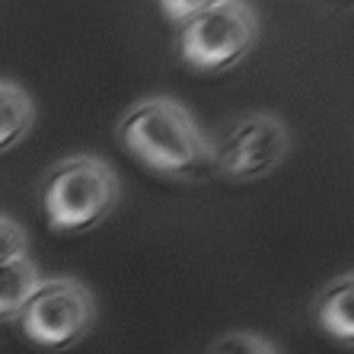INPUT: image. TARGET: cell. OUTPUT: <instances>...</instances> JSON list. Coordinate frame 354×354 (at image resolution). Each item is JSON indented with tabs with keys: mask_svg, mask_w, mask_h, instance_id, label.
Returning <instances> with one entry per match:
<instances>
[{
	"mask_svg": "<svg viewBox=\"0 0 354 354\" xmlns=\"http://www.w3.org/2000/svg\"><path fill=\"white\" fill-rule=\"evenodd\" d=\"M211 354H278V348L262 335H252V332H230L214 342Z\"/></svg>",
	"mask_w": 354,
	"mask_h": 354,
	"instance_id": "obj_9",
	"label": "cell"
},
{
	"mask_svg": "<svg viewBox=\"0 0 354 354\" xmlns=\"http://www.w3.org/2000/svg\"><path fill=\"white\" fill-rule=\"evenodd\" d=\"M313 319L342 345H354V272L335 278L313 300Z\"/></svg>",
	"mask_w": 354,
	"mask_h": 354,
	"instance_id": "obj_6",
	"label": "cell"
},
{
	"mask_svg": "<svg viewBox=\"0 0 354 354\" xmlns=\"http://www.w3.org/2000/svg\"><path fill=\"white\" fill-rule=\"evenodd\" d=\"M23 332L41 351H67L90 335L96 297L77 278H45L17 316Z\"/></svg>",
	"mask_w": 354,
	"mask_h": 354,
	"instance_id": "obj_3",
	"label": "cell"
},
{
	"mask_svg": "<svg viewBox=\"0 0 354 354\" xmlns=\"http://www.w3.org/2000/svg\"><path fill=\"white\" fill-rule=\"evenodd\" d=\"M290 153V131L272 112H246L211 144L214 173L230 182L272 176Z\"/></svg>",
	"mask_w": 354,
	"mask_h": 354,
	"instance_id": "obj_5",
	"label": "cell"
},
{
	"mask_svg": "<svg viewBox=\"0 0 354 354\" xmlns=\"http://www.w3.org/2000/svg\"><path fill=\"white\" fill-rule=\"evenodd\" d=\"M205 7H207V0H185V3H182V0H163V3H160V10H163L179 29L185 23H192Z\"/></svg>",
	"mask_w": 354,
	"mask_h": 354,
	"instance_id": "obj_11",
	"label": "cell"
},
{
	"mask_svg": "<svg viewBox=\"0 0 354 354\" xmlns=\"http://www.w3.org/2000/svg\"><path fill=\"white\" fill-rule=\"evenodd\" d=\"M118 201V173L93 153L61 160L41 179V211L55 233L93 230L115 211Z\"/></svg>",
	"mask_w": 354,
	"mask_h": 354,
	"instance_id": "obj_2",
	"label": "cell"
},
{
	"mask_svg": "<svg viewBox=\"0 0 354 354\" xmlns=\"http://www.w3.org/2000/svg\"><path fill=\"white\" fill-rule=\"evenodd\" d=\"M39 265L32 262L29 252L0 262V322L17 319L23 313L26 300L39 288Z\"/></svg>",
	"mask_w": 354,
	"mask_h": 354,
	"instance_id": "obj_7",
	"label": "cell"
},
{
	"mask_svg": "<svg viewBox=\"0 0 354 354\" xmlns=\"http://www.w3.org/2000/svg\"><path fill=\"white\" fill-rule=\"evenodd\" d=\"M29 246V236L13 217L0 214V262H7L13 256H23Z\"/></svg>",
	"mask_w": 354,
	"mask_h": 354,
	"instance_id": "obj_10",
	"label": "cell"
},
{
	"mask_svg": "<svg viewBox=\"0 0 354 354\" xmlns=\"http://www.w3.org/2000/svg\"><path fill=\"white\" fill-rule=\"evenodd\" d=\"M118 140L138 163L166 179H205L214 173L211 140L189 109L173 96H147L124 109Z\"/></svg>",
	"mask_w": 354,
	"mask_h": 354,
	"instance_id": "obj_1",
	"label": "cell"
},
{
	"mask_svg": "<svg viewBox=\"0 0 354 354\" xmlns=\"http://www.w3.org/2000/svg\"><path fill=\"white\" fill-rule=\"evenodd\" d=\"M259 39V17L239 0H207V7L179 29V55L195 71H227L246 58Z\"/></svg>",
	"mask_w": 354,
	"mask_h": 354,
	"instance_id": "obj_4",
	"label": "cell"
},
{
	"mask_svg": "<svg viewBox=\"0 0 354 354\" xmlns=\"http://www.w3.org/2000/svg\"><path fill=\"white\" fill-rule=\"evenodd\" d=\"M35 124L32 96L17 83L0 80V153L23 144Z\"/></svg>",
	"mask_w": 354,
	"mask_h": 354,
	"instance_id": "obj_8",
	"label": "cell"
}]
</instances>
